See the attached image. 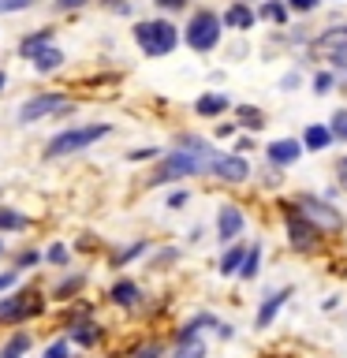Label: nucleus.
Listing matches in <instances>:
<instances>
[{
	"label": "nucleus",
	"instance_id": "f257e3e1",
	"mask_svg": "<svg viewBox=\"0 0 347 358\" xmlns=\"http://www.w3.org/2000/svg\"><path fill=\"white\" fill-rule=\"evenodd\" d=\"M134 45H139L142 56H150V60L172 56L176 45H179V27H172L168 19H142V22H134Z\"/></svg>",
	"mask_w": 347,
	"mask_h": 358
},
{
	"label": "nucleus",
	"instance_id": "f03ea898",
	"mask_svg": "<svg viewBox=\"0 0 347 358\" xmlns=\"http://www.w3.org/2000/svg\"><path fill=\"white\" fill-rule=\"evenodd\" d=\"M209 161L213 157H201V153H190V150H176L164 153V161L157 164V172L146 179L150 187H164V183H176V179H190V176H206L209 172Z\"/></svg>",
	"mask_w": 347,
	"mask_h": 358
},
{
	"label": "nucleus",
	"instance_id": "7ed1b4c3",
	"mask_svg": "<svg viewBox=\"0 0 347 358\" xmlns=\"http://www.w3.org/2000/svg\"><path fill=\"white\" fill-rule=\"evenodd\" d=\"M112 127L108 123H83V127H67L56 131L49 142H45V161H56V157H71L78 150H90L94 142H101Z\"/></svg>",
	"mask_w": 347,
	"mask_h": 358
},
{
	"label": "nucleus",
	"instance_id": "20e7f679",
	"mask_svg": "<svg viewBox=\"0 0 347 358\" xmlns=\"http://www.w3.org/2000/svg\"><path fill=\"white\" fill-rule=\"evenodd\" d=\"M220 34H224V19L209 8H198L194 15H190V22L183 27V41L194 52H213L220 45Z\"/></svg>",
	"mask_w": 347,
	"mask_h": 358
},
{
	"label": "nucleus",
	"instance_id": "39448f33",
	"mask_svg": "<svg viewBox=\"0 0 347 358\" xmlns=\"http://www.w3.org/2000/svg\"><path fill=\"white\" fill-rule=\"evenodd\" d=\"M71 112H75V105L64 101V94H38V97H27L15 108V123L30 127V123H41L49 116H71Z\"/></svg>",
	"mask_w": 347,
	"mask_h": 358
},
{
	"label": "nucleus",
	"instance_id": "423d86ee",
	"mask_svg": "<svg viewBox=\"0 0 347 358\" xmlns=\"http://www.w3.org/2000/svg\"><path fill=\"white\" fill-rule=\"evenodd\" d=\"M284 224H288V239L295 250H313L321 239V228L310 217H302L299 206H284Z\"/></svg>",
	"mask_w": 347,
	"mask_h": 358
},
{
	"label": "nucleus",
	"instance_id": "0eeeda50",
	"mask_svg": "<svg viewBox=\"0 0 347 358\" xmlns=\"http://www.w3.org/2000/svg\"><path fill=\"white\" fill-rule=\"evenodd\" d=\"M41 310H45V302L34 295V291H15V295L0 299V321L4 324H22Z\"/></svg>",
	"mask_w": 347,
	"mask_h": 358
},
{
	"label": "nucleus",
	"instance_id": "6e6552de",
	"mask_svg": "<svg viewBox=\"0 0 347 358\" xmlns=\"http://www.w3.org/2000/svg\"><path fill=\"white\" fill-rule=\"evenodd\" d=\"M295 206H299L302 217H310L318 228H329V231H340L344 228V213L336 209V206H329V201H321V198H313V194H302Z\"/></svg>",
	"mask_w": 347,
	"mask_h": 358
},
{
	"label": "nucleus",
	"instance_id": "1a4fd4ad",
	"mask_svg": "<svg viewBox=\"0 0 347 358\" xmlns=\"http://www.w3.org/2000/svg\"><path fill=\"white\" fill-rule=\"evenodd\" d=\"M209 172L217 179H224V183H246V179H250V164H246L239 153H213Z\"/></svg>",
	"mask_w": 347,
	"mask_h": 358
},
{
	"label": "nucleus",
	"instance_id": "9d476101",
	"mask_svg": "<svg viewBox=\"0 0 347 358\" xmlns=\"http://www.w3.org/2000/svg\"><path fill=\"white\" fill-rule=\"evenodd\" d=\"M246 228V220H243V213L239 206H232V201H224L220 213H217V239L220 243H235L239 239V231Z\"/></svg>",
	"mask_w": 347,
	"mask_h": 358
},
{
	"label": "nucleus",
	"instance_id": "9b49d317",
	"mask_svg": "<svg viewBox=\"0 0 347 358\" xmlns=\"http://www.w3.org/2000/svg\"><path fill=\"white\" fill-rule=\"evenodd\" d=\"M27 60H30V67H34L38 75H52V71H60V67H64L67 56H64L60 45H52V41H49V45H41L38 52H30Z\"/></svg>",
	"mask_w": 347,
	"mask_h": 358
},
{
	"label": "nucleus",
	"instance_id": "f8f14e48",
	"mask_svg": "<svg viewBox=\"0 0 347 358\" xmlns=\"http://www.w3.org/2000/svg\"><path fill=\"white\" fill-rule=\"evenodd\" d=\"M288 295H291V287H284V291H269V295L262 299V306H257V313H254V329H269V324L276 321V313L284 310Z\"/></svg>",
	"mask_w": 347,
	"mask_h": 358
},
{
	"label": "nucleus",
	"instance_id": "ddd939ff",
	"mask_svg": "<svg viewBox=\"0 0 347 358\" xmlns=\"http://www.w3.org/2000/svg\"><path fill=\"white\" fill-rule=\"evenodd\" d=\"M302 153H306V150H302V142H299V138H276L273 145H269V161H273L276 168L295 164Z\"/></svg>",
	"mask_w": 347,
	"mask_h": 358
},
{
	"label": "nucleus",
	"instance_id": "4468645a",
	"mask_svg": "<svg viewBox=\"0 0 347 358\" xmlns=\"http://www.w3.org/2000/svg\"><path fill=\"white\" fill-rule=\"evenodd\" d=\"M254 22H257V11L246 4V0H235V4L224 11V27L228 30H254Z\"/></svg>",
	"mask_w": 347,
	"mask_h": 358
},
{
	"label": "nucleus",
	"instance_id": "2eb2a0df",
	"mask_svg": "<svg viewBox=\"0 0 347 358\" xmlns=\"http://www.w3.org/2000/svg\"><path fill=\"white\" fill-rule=\"evenodd\" d=\"M228 108H232V101H228V94H220V90H209V94H201V97L194 101V112H198L201 120L224 116Z\"/></svg>",
	"mask_w": 347,
	"mask_h": 358
},
{
	"label": "nucleus",
	"instance_id": "dca6fc26",
	"mask_svg": "<svg viewBox=\"0 0 347 358\" xmlns=\"http://www.w3.org/2000/svg\"><path fill=\"white\" fill-rule=\"evenodd\" d=\"M108 299L116 302V306L131 310V306H139V299H142V287L134 284V280H116V284H112V291H108Z\"/></svg>",
	"mask_w": 347,
	"mask_h": 358
},
{
	"label": "nucleus",
	"instance_id": "f3484780",
	"mask_svg": "<svg viewBox=\"0 0 347 358\" xmlns=\"http://www.w3.org/2000/svg\"><path fill=\"white\" fill-rule=\"evenodd\" d=\"M101 324L97 321H75L71 324V332H67V340L71 343H78V347H94V343H101Z\"/></svg>",
	"mask_w": 347,
	"mask_h": 358
},
{
	"label": "nucleus",
	"instance_id": "a211bd4d",
	"mask_svg": "<svg viewBox=\"0 0 347 358\" xmlns=\"http://www.w3.org/2000/svg\"><path fill=\"white\" fill-rule=\"evenodd\" d=\"M329 142H332V131L325 127V123H310V127L302 131V150H310V153L329 150Z\"/></svg>",
	"mask_w": 347,
	"mask_h": 358
},
{
	"label": "nucleus",
	"instance_id": "6ab92c4d",
	"mask_svg": "<svg viewBox=\"0 0 347 358\" xmlns=\"http://www.w3.org/2000/svg\"><path fill=\"white\" fill-rule=\"evenodd\" d=\"M30 332H15V336H8L4 343H0V358H27L30 355Z\"/></svg>",
	"mask_w": 347,
	"mask_h": 358
},
{
	"label": "nucleus",
	"instance_id": "aec40b11",
	"mask_svg": "<svg viewBox=\"0 0 347 358\" xmlns=\"http://www.w3.org/2000/svg\"><path fill=\"white\" fill-rule=\"evenodd\" d=\"M257 265H262V239H254V246H246V257H243V265H239V280H254L257 276Z\"/></svg>",
	"mask_w": 347,
	"mask_h": 358
},
{
	"label": "nucleus",
	"instance_id": "412c9836",
	"mask_svg": "<svg viewBox=\"0 0 347 358\" xmlns=\"http://www.w3.org/2000/svg\"><path fill=\"white\" fill-rule=\"evenodd\" d=\"M288 0H265L262 11H257V19H269V22H276V27H288Z\"/></svg>",
	"mask_w": 347,
	"mask_h": 358
},
{
	"label": "nucleus",
	"instance_id": "4be33fe9",
	"mask_svg": "<svg viewBox=\"0 0 347 358\" xmlns=\"http://www.w3.org/2000/svg\"><path fill=\"white\" fill-rule=\"evenodd\" d=\"M243 257H246V246L228 243V250H224V257H220V276H235V273H239Z\"/></svg>",
	"mask_w": 347,
	"mask_h": 358
},
{
	"label": "nucleus",
	"instance_id": "5701e85b",
	"mask_svg": "<svg viewBox=\"0 0 347 358\" xmlns=\"http://www.w3.org/2000/svg\"><path fill=\"white\" fill-rule=\"evenodd\" d=\"M30 224L27 213H19V209H11V206H0V231H22Z\"/></svg>",
	"mask_w": 347,
	"mask_h": 358
},
{
	"label": "nucleus",
	"instance_id": "b1692460",
	"mask_svg": "<svg viewBox=\"0 0 347 358\" xmlns=\"http://www.w3.org/2000/svg\"><path fill=\"white\" fill-rule=\"evenodd\" d=\"M49 41H52V30H49V27L34 30V34H27V38L19 41V56H30V52H38L41 45H49Z\"/></svg>",
	"mask_w": 347,
	"mask_h": 358
},
{
	"label": "nucleus",
	"instance_id": "393cba45",
	"mask_svg": "<svg viewBox=\"0 0 347 358\" xmlns=\"http://www.w3.org/2000/svg\"><path fill=\"white\" fill-rule=\"evenodd\" d=\"M83 284H86V276L83 273H75V276H64L60 284L52 287V299H60V302H67L71 295H78V291H83Z\"/></svg>",
	"mask_w": 347,
	"mask_h": 358
},
{
	"label": "nucleus",
	"instance_id": "a878e982",
	"mask_svg": "<svg viewBox=\"0 0 347 358\" xmlns=\"http://www.w3.org/2000/svg\"><path fill=\"white\" fill-rule=\"evenodd\" d=\"M146 250H150V243H146V239L131 243V246H123V250H116V254H112V268H123L127 262H134V257H142Z\"/></svg>",
	"mask_w": 347,
	"mask_h": 358
},
{
	"label": "nucleus",
	"instance_id": "bb28decb",
	"mask_svg": "<svg viewBox=\"0 0 347 358\" xmlns=\"http://www.w3.org/2000/svg\"><path fill=\"white\" fill-rule=\"evenodd\" d=\"M172 358H206V343H201L198 336H194V340H179Z\"/></svg>",
	"mask_w": 347,
	"mask_h": 358
},
{
	"label": "nucleus",
	"instance_id": "cd10ccee",
	"mask_svg": "<svg viewBox=\"0 0 347 358\" xmlns=\"http://www.w3.org/2000/svg\"><path fill=\"white\" fill-rule=\"evenodd\" d=\"M235 116H239V123L246 131H262L265 127V116L257 108H250V105H239V108H235Z\"/></svg>",
	"mask_w": 347,
	"mask_h": 358
},
{
	"label": "nucleus",
	"instance_id": "c85d7f7f",
	"mask_svg": "<svg viewBox=\"0 0 347 358\" xmlns=\"http://www.w3.org/2000/svg\"><path fill=\"white\" fill-rule=\"evenodd\" d=\"M45 262H49V265H56V268H64L67 262H71V250H67L64 243H52L49 250H45Z\"/></svg>",
	"mask_w": 347,
	"mask_h": 358
},
{
	"label": "nucleus",
	"instance_id": "c756f323",
	"mask_svg": "<svg viewBox=\"0 0 347 358\" xmlns=\"http://www.w3.org/2000/svg\"><path fill=\"white\" fill-rule=\"evenodd\" d=\"M329 131H332V138H340V142H347V108H340V112H332V123H329Z\"/></svg>",
	"mask_w": 347,
	"mask_h": 358
},
{
	"label": "nucleus",
	"instance_id": "7c9ffc66",
	"mask_svg": "<svg viewBox=\"0 0 347 358\" xmlns=\"http://www.w3.org/2000/svg\"><path fill=\"white\" fill-rule=\"evenodd\" d=\"M336 86V71H318L313 75V94H332Z\"/></svg>",
	"mask_w": 347,
	"mask_h": 358
},
{
	"label": "nucleus",
	"instance_id": "2f4dec72",
	"mask_svg": "<svg viewBox=\"0 0 347 358\" xmlns=\"http://www.w3.org/2000/svg\"><path fill=\"white\" fill-rule=\"evenodd\" d=\"M41 262V254L34 250V246H27V250H19V257H15V268L22 273V268H30V265H38Z\"/></svg>",
	"mask_w": 347,
	"mask_h": 358
},
{
	"label": "nucleus",
	"instance_id": "473e14b6",
	"mask_svg": "<svg viewBox=\"0 0 347 358\" xmlns=\"http://www.w3.org/2000/svg\"><path fill=\"white\" fill-rule=\"evenodd\" d=\"M34 8V0H0V15H15V11Z\"/></svg>",
	"mask_w": 347,
	"mask_h": 358
},
{
	"label": "nucleus",
	"instance_id": "72a5a7b5",
	"mask_svg": "<svg viewBox=\"0 0 347 358\" xmlns=\"http://www.w3.org/2000/svg\"><path fill=\"white\" fill-rule=\"evenodd\" d=\"M71 355V347H67V340H52L49 347H45V355L41 358H67Z\"/></svg>",
	"mask_w": 347,
	"mask_h": 358
},
{
	"label": "nucleus",
	"instance_id": "f704fd0d",
	"mask_svg": "<svg viewBox=\"0 0 347 358\" xmlns=\"http://www.w3.org/2000/svg\"><path fill=\"white\" fill-rule=\"evenodd\" d=\"M318 4H321V0H288V8L299 11V15H310V11L318 8Z\"/></svg>",
	"mask_w": 347,
	"mask_h": 358
},
{
	"label": "nucleus",
	"instance_id": "c9c22d12",
	"mask_svg": "<svg viewBox=\"0 0 347 358\" xmlns=\"http://www.w3.org/2000/svg\"><path fill=\"white\" fill-rule=\"evenodd\" d=\"M150 157H161V150L157 145H146V150H131L127 161H150Z\"/></svg>",
	"mask_w": 347,
	"mask_h": 358
},
{
	"label": "nucleus",
	"instance_id": "e433bc0d",
	"mask_svg": "<svg viewBox=\"0 0 347 358\" xmlns=\"http://www.w3.org/2000/svg\"><path fill=\"white\" fill-rule=\"evenodd\" d=\"M134 358H164V347H157V343L139 347V351H134Z\"/></svg>",
	"mask_w": 347,
	"mask_h": 358
},
{
	"label": "nucleus",
	"instance_id": "4c0bfd02",
	"mask_svg": "<svg viewBox=\"0 0 347 358\" xmlns=\"http://www.w3.org/2000/svg\"><path fill=\"white\" fill-rule=\"evenodd\" d=\"M83 4H90V0H52L56 11H75V8H83Z\"/></svg>",
	"mask_w": 347,
	"mask_h": 358
},
{
	"label": "nucleus",
	"instance_id": "58836bf2",
	"mask_svg": "<svg viewBox=\"0 0 347 358\" xmlns=\"http://www.w3.org/2000/svg\"><path fill=\"white\" fill-rule=\"evenodd\" d=\"M187 190H172V194H168V209H179V206H187Z\"/></svg>",
	"mask_w": 347,
	"mask_h": 358
},
{
	"label": "nucleus",
	"instance_id": "ea45409f",
	"mask_svg": "<svg viewBox=\"0 0 347 358\" xmlns=\"http://www.w3.org/2000/svg\"><path fill=\"white\" fill-rule=\"evenodd\" d=\"M105 8L116 11V15H131V4H127V0H105Z\"/></svg>",
	"mask_w": 347,
	"mask_h": 358
},
{
	"label": "nucleus",
	"instance_id": "a19ab883",
	"mask_svg": "<svg viewBox=\"0 0 347 358\" xmlns=\"http://www.w3.org/2000/svg\"><path fill=\"white\" fill-rule=\"evenodd\" d=\"M15 280H19V268H8V273H0V291L15 287Z\"/></svg>",
	"mask_w": 347,
	"mask_h": 358
},
{
	"label": "nucleus",
	"instance_id": "79ce46f5",
	"mask_svg": "<svg viewBox=\"0 0 347 358\" xmlns=\"http://www.w3.org/2000/svg\"><path fill=\"white\" fill-rule=\"evenodd\" d=\"M153 4L161 8V11H183V8H187V0H153Z\"/></svg>",
	"mask_w": 347,
	"mask_h": 358
},
{
	"label": "nucleus",
	"instance_id": "37998d69",
	"mask_svg": "<svg viewBox=\"0 0 347 358\" xmlns=\"http://www.w3.org/2000/svg\"><path fill=\"white\" fill-rule=\"evenodd\" d=\"M295 86H299V71H288L280 78V90H295Z\"/></svg>",
	"mask_w": 347,
	"mask_h": 358
},
{
	"label": "nucleus",
	"instance_id": "c03bdc74",
	"mask_svg": "<svg viewBox=\"0 0 347 358\" xmlns=\"http://www.w3.org/2000/svg\"><path fill=\"white\" fill-rule=\"evenodd\" d=\"M336 176H340V190H347V153H344L340 168H336Z\"/></svg>",
	"mask_w": 347,
	"mask_h": 358
},
{
	"label": "nucleus",
	"instance_id": "a18cd8bd",
	"mask_svg": "<svg viewBox=\"0 0 347 358\" xmlns=\"http://www.w3.org/2000/svg\"><path fill=\"white\" fill-rule=\"evenodd\" d=\"M168 262H176V250H164V254H157L153 268H161V265H168Z\"/></svg>",
	"mask_w": 347,
	"mask_h": 358
},
{
	"label": "nucleus",
	"instance_id": "49530a36",
	"mask_svg": "<svg viewBox=\"0 0 347 358\" xmlns=\"http://www.w3.org/2000/svg\"><path fill=\"white\" fill-rule=\"evenodd\" d=\"M217 336H220V340H232L235 332H232V324H224V321H220V324H217Z\"/></svg>",
	"mask_w": 347,
	"mask_h": 358
},
{
	"label": "nucleus",
	"instance_id": "de8ad7c7",
	"mask_svg": "<svg viewBox=\"0 0 347 358\" xmlns=\"http://www.w3.org/2000/svg\"><path fill=\"white\" fill-rule=\"evenodd\" d=\"M217 134H220V138H228V134H235V127H232V123H220Z\"/></svg>",
	"mask_w": 347,
	"mask_h": 358
},
{
	"label": "nucleus",
	"instance_id": "09e8293b",
	"mask_svg": "<svg viewBox=\"0 0 347 358\" xmlns=\"http://www.w3.org/2000/svg\"><path fill=\"white\" fill-rule=\"evenodd\" d=\"M4 86H8V75H4V71H0V90H4Z\"/></svg>",
	"mask_w": 347,
	"mask_h": 358
},
{
	"label": "nucleus",
	"instance_id": "8fccbe9b",
	"mask_svg": "<svg viewBox=\"0 0 347 358\" xmlns=\"http://www.w3.org/2000/svg\"><path fill=\"white\" fill-rule=\"evenodd\" d=\"M0 254H4V239H0Z\"/></svg>",
	"mask_w": 347,
	"mask_h": 358
}]
</instances>
